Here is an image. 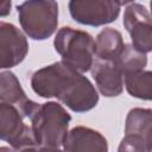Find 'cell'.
<instances>
[{"label":"cell","mask_w":152,"mask_h":152,"mask_svg":"<svg viewBox=\"0 0 152 152\" xmlns=\"http://www.w3.org/2000/svg\"><path fill=\"white\" fill-rule=\"evenodd\" d=\"M31 86L39 96H55L78 113L94 108L99 101L90 81L63 61L37 70L32 75Z\"/></svg>","instance_id":"obj_1"},{"label":"cell","mask_w":152,"mask_h":152,"mask_svg":"<svg viewBox=\"0 0 152 152\" xmlns=\"http://www.w3.org/2000/svg\"><path fill=\"white\" fill-rule=\"evenodd\" d=\"M70 120L71 116L61 104L56 102L40 104L31 116V131L36 145L57 148L63 146Z\"/></svg>","instance_id":"obj_2"},{"label":"cell","mask_w":152,"mask_h":152,"mask_svg":"<svg viewBox=\"0 0 152 152\" xmlns=\"http://www.w3.org/2000/svg\"><path fill=\"white\" fill-rule=\"evenodd\" d=\"M55 49L68 65L78 72L91 68L95 53V40L93 37L72 27H62L55 38Z\"/></svg>","instance_id":"obj_3"},{"label":"cell","mask_w":152,"mask_h":152,"mask_svg":"<svg viewBox=\"0 0 152 152\" xmlns=\"http://www.w3.org/2000/svg\"><path fill=\"white\" fill-rule=\"evenodd\" d=\"M23 30L33 39L50 37L58 23V5L55 1H25L17 6Z\"/></svg>","instance_id":"obj_4"},{"label":"cell","mask_w":152,"mask_h":152,"mask_svg":"<svg viewBox=\"0 0 152 152\" xmlns=\"http://www.w3.org/2000/svg\"><path fill=\"white\" fill-rule=\"evenodd\" d=\"M122 2L101 0H72L69 2L71 17L84 25L100 26L114 21L121 8Z\"/></svg>","instance_id":"obj_5"},{"label":"cell","mask_w":152,"mask_h":152,"mask_svg":"<svg viewBox=\"0 0 152 152\" xmlns=\"http://www.w3.org/2000/svg\"><path fill=\"white\" fill-rule=\"evenodd\" d=\"M0 139L8 141L15 152L36 145L31 127L24 125L19 110L7 103H0Z\"/></svg>","instance_id":"obj_6"},{"label":"cell","mask_w":152,"mask_h":152,"mask_svg":"<svg viewBox=\"0 0 152 152\" xmlns=\"http://www.w3.org/2000/svg\"><path fill=\"white\" fill-rule=\"evenodd\" d=\"M124 25L131 34L132 46L141 53L150 52L152 48V26L148 11L140 4L131 2L125 10Z\"/></svg>","instance_id":"obj_7"},{"label":"cell","mask_w":152,"mask_h":152,"mask_svg":"<svg viewBox=\"0 0 152 152\" xmlns=\"http://www.w3.org/2000/svg\"><path fill=\"white\" fill-rule=\"evenodd\" d=\"M28 51L25 36L10 23H0V69L19 64Z\"/></svg>","instance_id":"obj_8"},{"label":"cell","mask_w":152,"mask_h":152,"mask_svg":"<svg viewBox=\"0 0 152 152\" xmlns=\"http://www.w3.org/2000/svg\"><path fill=\"white\" fill-rule=\"evenodd\" d=\"M91 75L102 95L112 97L122 91V69L116 61H104L95 58L91 64Z\"/></svg>","instance_id":"obj_9"},{"label":"cell","mask_w":152,"mask_h":152,"mask_svg":"<svg viewBox=\"0 0 152 152\" xmlns=\"http://www.w3.org/2000/svg\"><path fill=\"white\" fill-rule=\"evenodd\" d=\"M0 100L15 107L23 118L30 119L40 106L26 97L19 81L11 71L0 72Z\"/></svg>","instance_id":"obj_10"},{"label":"cell","mask_w":152,"mask_h":152,"mask_svg":"<svg viewBox=\"0 0 152 152\" xmlns=\"http://www.w3.org/2000/svg\"><path fill=\"white\" fill-rule=\"evenodd\" d=\"M63 147L64 152H107V141L97 131L78 126L66 134Z\"/></svg>","instance_id":"obj_11"},{"label":"cell","mask_w":152,"mask_h":152,"mask_svg":"<svg viewBox=\"0 0 152 152\" xmlns=\"http://www.w3.org/2000/svg\"><path fill=\"white\" fill-rule=\"evenodd\" d=\"M125 49L121 33L112 27L102 30L95 42L94 57L104 61H116Z\"/></svg>","instance_id":"obj_12"},{"label":"cell","mask_w":152,"mask_h":152,"mask_svg":"<svg viewBox=\"0 0 152 152\" xmlns=\"http://www.w3.org/2000/svg\"><path fill=\"white\" fill-rule=\"evenodd\" d=\"M122 80L127 91L135 97L150 100L151 99V72L142 71V69H131L122 72Z\"/></svg>","instance_id":"obj_13"},{"label":"cell","mask_w":152,"mask_h":152,"mask_svg":"<svg viewBox=\"0 0 152 152\" xmlns=\"http://www.w3.org/2000/svg\"><path fill=\"white\" fill-rule=\"evenodd\" d=\"M126 133L139 134L151 140V110L141 108L132 109L126 120Z\"/></svg>","instance_id":"obj_14"},{"label":"cell","mask_w":152,"mask_h":152,"mask_svg":"<svg viewBox=\"0 0 152 152\" xmlns=\"http://www.w3.org/2000/svg\"><path fill=\"white\" fill-rule=\"evenodd\" d=\"M119 152H151V140L139 134L126 133L120 142Z\"/></svg>","instance_id":"obj_15"},{"label":"cell","mask_w":152,"mask_h":152,"mask_svg":"<svg viewBox=\"0 0 152 152\" xmlns=\"http://www.w3.org/2000/svg\"><path fill=\"white\" fill-rule=\"evenodd\" d=\"M17 152H64L61 148L57 147H46V146H38V145H32L24 147Z\"/></svg>","instance_id":"obj_16"},{"label":"cell","mask_w":152,"mask_h":152,"mask_svg":"<svg viewBox=\"0 0 152 152\" xmlns=\"http://www.w3.org/2000/svg\"><path fill=\"white\" fill-rule=\"evenodd\" d=\"M11 11V1H0V17H5Z\"/></svg>","instance_id":"obj_17"},{"label":"cell","mask_w":152,"mask_h":152,"mask_svg":"<svg viewBox=\"0 0 152 152\" xmlns=\"http://www.w3.org/2000/svg\"><path fill=\"white\" fill-rule=\"evenodd\" d=\"M0 152H15V151L10 147H0Z\"/></svg>","instance_id":"obj_18"}]
</instances>
